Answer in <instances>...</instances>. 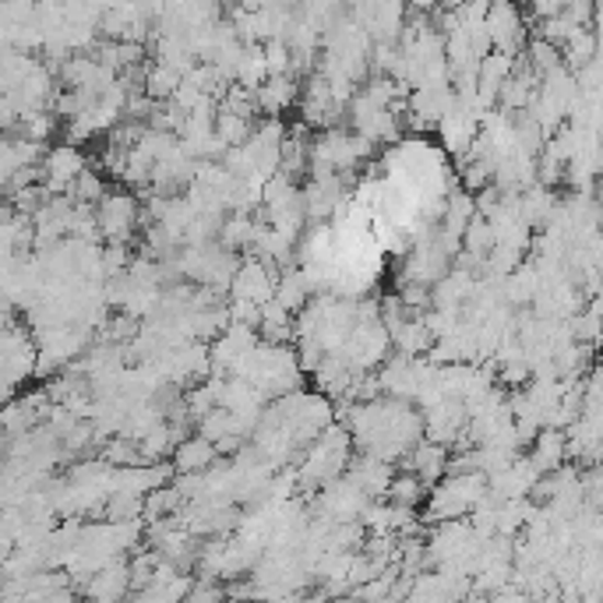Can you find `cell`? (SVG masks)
<instances>
[{"mask_svg": "<svg viewBox=\"0 0 603 603\" xmlns=\"http://www.w3.org/2000/svg\"><path fill=\"white\" fill-rule=\"evenodd\" d=\"M82 590H85V600H124L127 593H135L131 565H127L124 558L114 561V565H106L103 571H95Z\"/></svg>", "mask_w": 603, "mask_h": 603, "instance_id": "9c48e42d", "label": "cell"}, {"mask_svg": "<svg viewBox=\"0 0 603 603\" xmlns=\"http://www.w3.org/2000/svg\"><path fill=\"white\" fill-rule=\"evenodd\" d=\"M346 431L353 434L360 455H374L381 463L413 455L424 444V413L403 399H378L353 403L346 409Z\"/></svg>", "mask_w": 603, "mask_h": 603, "instance_id": "6da1fadb", "label": "cell"}, {"mask_svg": "<svg viewBox=\"0 0 603 603\" xmlns=\"http://www.w3.org/2000/svg\"><path fill=\"white\" fill-rule=\"evenodd\" d=\"M346 476L368 498H381V495H389V490H392L395 469H392V463H381V459H374V455H353V463H349Z\"/></svg>", "mask_w": 603, "mask_h": 603, "instance_id": "30bf717a", "label": "cell"}, {"mask_svg": "<svg viewBox=\"0 0 603 603\" xmlns=\"http://www.w3.org/2000/svg\"><path fill=\"white\" fill-rule=\"evenodd\" d=\"M219 463V449L209 441V438H187L177 444V452H173V469L177 476H198V473H209L212 466Z\"/></svg>", "mask_w": 603, "mask_h": 603, "instance_id": "8fae6325", "label": "cell"}, {"mask_svg": "<svg viewBox=\"0 0 603 603\" xmlns=\"http://www.w3.org/2000/svg\"><path fill=\"white\" fill-rule=\"evenodd\" d=\"M95 222H100V236H106L109 244H127L141 222L138 198L124 195V190L106 195L100 201V209H95Z\"/></svg>", "mask_w": 603, "mask_h": 603, "instance_id": "5b68a950", "label": "cell"}, {"mask_svg": "<svg viewBox=\"0 0 603 603\" xmlns=\"http://www.w3.org/2000/svg\"><path fill=\"white\" fill-rule=\"evenodd\" d=\"M85 603H124V600H85Z\"/></svg>", "mask_w": 603, "mask_h": 603, "instance_id": "ac0fdd59", "label": "cell"}, {"mask_svg": "<svg viewBox=\"0 0 603 603\" xmlns=\"http://www.w3.org/2000/svg\"><path fill=\"white\" fill-rule=\"evenodd\" d=\"M565 455H568V434L558 431V427H547V431H540L536 441H533V466L540 473H558L561 463H565Z\"/></svg>", "mask_w": 603, "mask_h": 603, "instance_id": "4fadbf2b", "label": "cell"}, {"mask_svg": "<svg viewBox=\"0 0 603 603\" xmlns=\"http://www.w3.org/2000/svg\"><path fill=\"white\" fill-rule=\"evenodd\" d=\"M258 95V109H265L268 120H276L286 106L297 100V78L293 74H279V78H268V82L254 92Z\"/></svg>", "mask_w": 603, "mask_h": 603, "instance_id": "9a60e30c", "label": "cell"}, {"mask_svg": "<svg viewBox=\"0 0 603 603\" xmlns=\"http://www.w3.org/2000/svg\"><path fill=\"white\" fill-rule=\"evenodd\" d=\"M522 32H526V25H522L519 8L498 4V8L487 11V36H490V43H495L501 54H512L515 50V46L522 43Z\"/></svg>", "mask_w": 603, "mask_h": 603, "instance_id": "7c38bea8", "label": "cell"}, {"mask_svg": "<svg viewBox=\"0 0 603 603\" xmlns=\"http://www.w3.org/2000/svg\"><path fill=\"white\" fill-rule=\"evenodd\" d=\"M230 290H233L236 304L265 308V304H272V300H276L279 279H276V272L262 258H247V262H241V268H236Z\"/></svg>", "mask_w": 603, "mask_h": 603, "instance_id": "8992f818", "label": "cell"}, {"mask_svg": "<svg viewBox=\"0 0 603 603\" xmlns=\"http://www.w3.org/2000/svg\"><path fill=\"white\" fill-rule=\"evenodd\" d=\"M89 166H85V155L78 152V146H57L54 152H46L43 159V187L50 190H60V195H68V190L78 184V177H82Z\"/></svg>", "mask_w": 603, "mask_h": 603, "instance_id": "ba28073f", "label": "cell"}, {"mask_svg": "<svg viewBox=\"0 0 603 603\" xmlns=\"http://www.w3.org/2000/svg\"><path fill=\"white\" fill-rule=\"evenodd\" d=\"M409 466L424 484H434L438 476H444L452 469V459H449V449H444V444L424 441V444H417V452L409 455Z\"/></svg>", "mask_w": 603, "mask_h": 603, "instance_id": "5bb4252c", "label": "cell"}, {"mask_svg": "<svg viewBox=\"0 0 603 603\" xmlns=\"http://www.w3.org/2000/svg\"><path fill=\"white\" fill-rule=\"evenodd\" d=\"M596 205H600V209H603V181L596 184Z\"/></svg>", "mask_w": 603, "mask_h": 603, "instance_id": "e0dca14e", "label": "cell"}, {"mask_svg": "<svg viewBox=\"0 0 603 603\" xmlns=\"http://www.w3.org/2000/svg\"><path fill=\"white\" fill-rule=\"evenodd\" d=\"M353 434L346 431V427L339 424H332L328 431L317 438L311 449L304 452V459L297 463V480L300 487H328V484H336L346 476L349 463H353Z\"/></svg>", "mask_w": 603, "mask_h": 603, "instance_id": "3957f363", "label": "cell"}, {"mask_svg": "<svg viewBox=\"0 0 603 603\" xmlns=\"http://www.w3.org/2000/svg\"><path fill=\"white\" fill-rule=\"evenodd\" d=\"M32 368H39V353L28 343V325L22 328V325L8 322V332H4V385H8V392L19 389L32 374Z\"/></svg>", "mask_w": 603, "mask_h": 603, "instance_id": "52a82bcc", "label": "cell"}, {"mask_svg": "<svg viewBox=\"0 0 603 603\" xmlns=\"http://www.w3.org/2000/svg\"><path fill=\"white\" fill-rule=\"evenodd\" d=\"M424 495H427V484L420 480L417 473H403L392 480V490H389V501L395 508H413L417 512V505H424Z\"/></svg>", "mask_w": 603, "mask_h": 603, "instance_id": "2e32d148", "label": "cell"}, {"mask_svg": "<svg viewBox=\"0 0 603 603\" xmlns=\"http://www.w3.org/2000/svg\"><path fill=\"white\" fill-rule=\"evenodd\" d=\"M487 495H490V480L484 473H449L444 480L431 487V495H427L424 522H431V526L463 522L484 505Z\"/></svg>", "mask_w": 603, "mask_h": 603, "instance_id": "7a4b0ae2", "label": "cell"}, {"mask_svg": "<svg viewBox=\"0 0 603 603\" xmlns=\"http://www.w3.org/2000/svg\"><path fill=\"white\" fill-rule=\"evenodd\" d=\"M371 505L374 501L363 495V490L349 480V476H343V480L317 490V515L328 519V522H339V526H346V522H360Z\"/></svg>", "mask_w": 603, "mask_h": 603, "instance_id": "277c9868", "label": "cell"}]
</instances>
